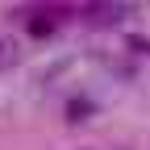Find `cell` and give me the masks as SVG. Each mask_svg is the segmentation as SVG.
<instances>
[{
  "mask_svg": "<svg viewBox=\"0 0 150 150\" xmlns=\"http://www.w3.org/2000/svg\"><path fill=\"white\" fill-rule=\"evenodd\" d=\"M54 25H59V13H54V8H29L25 13V29L33 38H50Z\"/></svg>",
  "mask_w": 150,
  "mask_h": 150,
  "instance_id": "6da1fadb",
  "label": "cell"
},
{
  "mask_svg": "<svg viewBox=\"0 0 150 150\" xmlns=\"http://www.w3.org/2000/svg\"><path fill=\"white\" fill-rule=\"evenodd\" d=\"M4 59H8V46H4V42H0V63H4Z\"/></svg>",
  "mask_w": 150,
  "mask_h": 150,
  "instance_id": "7a4b0ae2",
  "label": "cell"
}]
</instances>
